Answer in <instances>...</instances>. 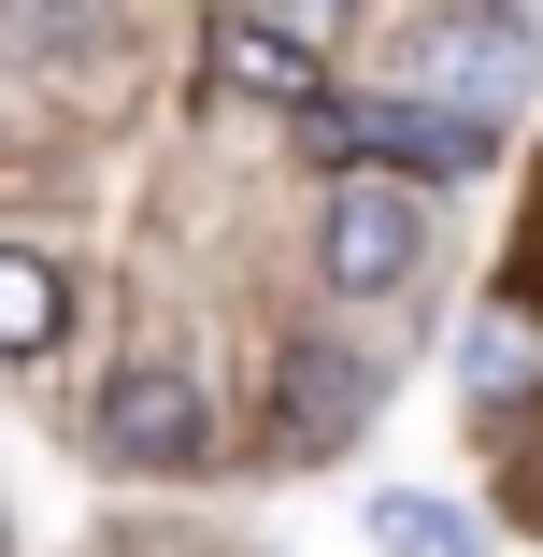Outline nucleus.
I'll return each instance as SVG.
<instances>
[{"label":"nucleus","mask_w":543,"mask_h":557,"mask_svg":"<svg viewBox=\"0 0 543 557\" xmlns=\"http://www.w3.org/2000/svg\"><path fill=\"white\" fill-rule=\"evenodd\" d=\"M300 144L330 158V172H386V186H458V172H486L501 115H486V100H458V86H344L330 115H300Z\"/></svg>","instance_id":"1"},{"label":"nucleus","mask_w":543,"mask_h":557,"mask_svg":"<svg viewBox=\"0 0 543 557\" xmlns=\"http://www.w3.org/2000/svg\"><path fill=\"white\" fill-rule=\"evenodd\" d=\"M314 272H330V300H386L429 272V186H386V172H344L330 200H314Z\"/></svg>","instance_id":"2"},{"label":"nucleus","mask_w":543,"mask_h":557,"mask_svg":"<svg viewBox=\"0 0 543 557\" xmlns=\"http://www.w3.org/2000/svg\"><path fill=\"white\" fill-rule=\"evenodd\" d=\"M86 443H100L115 472H200V458H214V400H200V372L129 358L115 386L86 400Z\"/></svg>","instance_id":"3"},{"label":"nucleus","mask_w":543,"mask_h":557,"mask_svg":"<svg viewBox=\"0 0 543 557\" xmlns=\"http://www.w3.org/2000/svg\"><path fill=\"white\" fill-rule=\"evenodd\" d=\"M386 358L344 344V329H286V372H272V458H330L344 429H372Z\"/></svg>","instance_id":"4"},{"label":"nucleus","mask_w":543,"mask_h":557,"mask_svg":"<svg viewBox=\"0 0 543 557\" xmlns=\"http://www.w3.org/2000/svg\"><path fill=\"white\" fill-rule=\"evenodd\" d=\"M200 58H214V86H244V100H286V115H330V72H314V44L286 29V15H214L200 29Z\"/></svg>","instance_id":"5"},{"label":"nucleus","mask_w":543,"mask_h":557,"mask_svg":"<svg viewBox=\"0 0 543 557\" xmlns=\"http://www.w3.org/2000/svg\"><path fill=\"white\" fill-rule=\"evenodd\" d=\"M429 58H444V72L486 100V115H501V100H529V58H543V29H529V15H429Z\"/></svg>","instance_id":"6"},{"label":"nucleus","mask_w":543,"mask_h":557,"mask_svg":"<svg viewBox=\"0 0 543 557\" xmlns=\"http://www.w3.org/2000/svg\"><path fill=\"white\" fill-rule=\"evenodd\" d=\"M58 314H72L58 258L44 244H0V344H15V358H58Z\"/></svg>","instance_id":"7"},{"label":"nucleus","mask_w":543,"mask_h":557,"mask_svg":"<svg viewBox=\"0 0 543 557\" xmlns=\"http://www.w3.org/2000/svg\"><path fill=\"white\" fill-rule=\"evenodd\" d=\"M529 372H543V344H529V314H486L472 344H458V386H472V400H515Z\"/></svg>","instance_id":"8"},{"label":"nucleus","mask_w":543,"mask_h":557,"mask_svg":"<svg viewBox=\"0 0 543 557\" xmlns=\"http://www.w3.org/2000/svg\"><path fill=\"white\" fill-rule=\"evenodd\" d=\"M372 543H400V557H486V529L444 515V500H372Z\"/></svg>","instance_id":"9"},{"label":"nucleus","mask_w":543,"mask_h":557,"mask_svg":"<svg viewBox=\"0 0 543 557\" xmlns=\"http://www.w3.org/2000/svg\"><path fill=\"white\" fill-rule=\"evenodd\" d=\"M529 286H543V214H529Z\"/></svg>","instance_id":"10"}]
</instances>
